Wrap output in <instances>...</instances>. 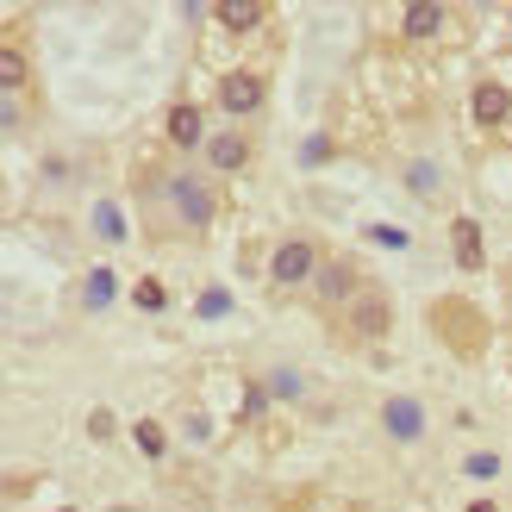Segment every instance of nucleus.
<instances>
[{
	"label": "nucleus",
	"instance_id": "f257e3e1",
	"mask_svg": "<svg viewBox=\"0 0 512 512\" xmlns=\"http://www.w3.org/2000/svg\"><path fill=\"white\" fill-rule=\"evenodd\" d=\"M157 194H163V207H169V225H175V232H188V238H200V232L219 219V188H213V175L169 169Z\"/></svg>",
	"mask_w": 512,
	"mask_h": 512
},
{
	"label": "nucleus",
	"instance_id": "f03ea898",
	"mask_svg": "<svg viewBox=\"0 0 512 512\" xmlns=\"http://www.w3.org/2000/svg\"><path fill=\"white\" fill-rule=\"evenodd\" d=\"M325 269V244L306 238V232H288L275 250H269V294H313V281Z\"/></svg>",
	"mask_w": 512,
	"mask_h": 512
},
{
	"label": "nucleus",
	"instance_id": "7ed1b4c3",
	"mask_svg": "<svg viewBox=\"0 0 512 512\" xmlns=\"http://www.w3.org/2000/svg\"><path fill=\"white\" fill-rule=\"evenodd\" d=\"M431 331L463 356V363H475L481 350H488V319H481V306H469L463 294H444V300H431Z\"/></svg>",
	"mask_w": 512,
	"mask_h": 512
},
{
	"label": "nucleus",
	"instance_id": "20e7f679",
	"mask_svg": "<svg viewBox=\"0 0 512 512\" xmlns=\"http://www.w3.org/2000/svg\"><path fill=\"white\" fill-rule=\"evenodd\" d=\"M338 331H344L356 350H375V344L394 331V294L381 288V281H363V288H356V300L338 313Z\"/></svg>",
	"mask_w": 512,
	"mask_h": 512
},
{
	"label": "nucleus",
	"instance_id": "39448f33",
	"mask_svg": "<svg viewBox=\"0 0 512 512\" xmlns=\"http://www.w3.org/2000/svg\"><path fill=\"white\" fill-rule=\"evenodd\" d=\"M363 269H356V256H325V269H319V281H313V306L325 319H338L344 306L356 300V288H363Z\"/></svg>",
	"mask_w": 512,
	"mask_h": 512
},
{
	"label": "nucleus",
	"instance_id": "423d86ee",
	"mask_svg": "<svg viewBox=\"0 0 512 512\" xmlns=\"http://www.w3.org/2000/svg\"><path fill=\"white\" fill-rule=\"evenodd\" d=\"M213 100H219V113H225V119H250V113L269 100L263 69H225V75H219V88H213Z\"/></svg>",
	"mask_w": 512,
	"mask_h": 512
},
{
	"label": "nucleus",
	"instance_id": "0eeeda50",
	"mask_svg": "<svg viewBox=\"0 0 512 512\" xmlns=\"http://www.w3.org/2000/svg\"><path fill=\"white\" fill-rule=\"evenodd\" d=\"M450 32V7H438V0H413V7L400 13V38L413 44V50H425V44H438Z\"/></svg>",
	"mask_w": 512,
	"mask_h": 512
},
{
	"label": "nucleus",
	"instance_id": "6e6552de",
	"mask_svg": "<svg viewBox=\"0 0 512 512\" xmlns=\"http://www.w3.org/2000/svg\"><path fill=\"white\" fill-rule=\"evenodd\" d=\"M207 175H238L244 163H250V132H238V125H225V132H213L207 138Z\"/></svg>",
	"mask_w": 512,
	"mask_h": 512
},
{
	"label": "nucleus",
	"instance_id": "1a4fd4ad",
	"mask_svg": "<svg viewBox=\"0 0 512 512\" xmlns=\"http://www.w3.org/2000/svg\"><path fill=\"white\" fill-rule=\"evenodd\" d=\"M469 119L481 125V132H506V119H512V88H506V82H475Z\"/></svg>",
	"mask_w": 512,
	"mask_h": 512
},
{
	"label": "nucleus",
	"instance_id": "9d476101",
	"mask_svg": "<svg viewBox=\"0 0 512 512\" xmlns=\"http://www.w3.org/2000/svg\"><path fill=\"white\" fill-rule=\"evenodd\" d=\"M163 138L175 144V150H207V113H200L194 107V100H175V107H169V119H163Z\"/></svg>",
	"mask_w": 512,
	"mask_h": 512
},
{
	"label": "nucleus",
	"instance_id": "9b49d317",
	"mask_svg": "<svg viewBox=\"0 0 512 512\" xmlns=\"http://www.w3.org/2000/svg\"><path fill=\"white\" fill-rule=\"evenodd\" d=\"M213 25L232 32V38H244V32H256V25H269V7H263V0H219Z\"/></svg>",
	"mask_w": 512,
	"mask_h": 512
},
{
	"label": "nucleus",
	"instance_id": "f8f14e48",
	"mask_svg": "<svg viewBox=\"0 0 512 512\" xmlns=\"http://www.w3.org/2000/svg\"><path fill=\"white\" fill-rule=\"evenodd\" d=\"M450 250H456V269H481V256H488V244H481V225L475 219H450Z\"/></svg>",
	"mask_w": 512,
	"mask_h": 512
},
{
	"label": "nucleus",
	"instance_id": "ddd939ff",
	"mask_svg": "<svg viewBox=\"0 0 512 512\" xmlns=\"http://www.w3.org/2000/svg\"><path fill=\"white\" fill-rule=\"evenodd\" d=\"M381 425H388V438L413 444L425 431V413H419V400H388V406H381Z\"/></svg>",
	"mask_w": 512,
	"mask_h": 512
},
{
	"label": "nucleus",
	"instance_id": "4468645a",
	"mask_svg": "<svg viewBox=\"0 0 512 512\" xmlns=\"http://www.w3.org/2000/svg\"><path fill=\"white\" fill-rule=\"evenodd\" d=\"M113 288H119V281H113V269H88L82 306H88V313H107V306H113Z\"/></svg>",
	"mask_w": 512,
	"mask_h": 512
},
{
	"label": "nucleus",
	"instance_id": "2eb2a0df",
	"mask_svg": "<svg viewBox=\"0 0 512 512\" xmlns=\"http://www.w3.org/2000/svg\"><path fill=\"white\" fill-rule=\"evenodd\" d=\"M0 88H7V100L25 94V50H19V44L0 50Z\"/></svg>",
	"mask_w": 512,
	"mask_h": 512
},
{
	"label": "nucleus",
	"instance_id": "dca6fc26",
	"mask_svg": "<svg viewBox=\"0 0 512 512\" xmlns=\"http://www.w3.org/2000/svg\"><path fill=\"white\" fill-rule=\"evenodd\" d=\"M132 431H138V450H144V456H163V450H169V431H163L157 419H138Z\"/></svg>",
	"mask_w": 512,
	"mask_h": 512
},
{
	"label": "nucleus",
	"instance_id": "f3484780",
	"mask_svg": "<svg viewBox=\"0 0 512 512\" xmlns=\"http://www.w3.org/2000/svg\"><path fill=\"white\" fill-rule=\"evenodd\" d=\"M406 188H413L419 200H431V194H438V169H425V163H413V169H406Z\"/></svg>",
	"mask_w": 512,
	"mask_h": 512
},
{
	"label": "nucleus",
	"instance_id": "a211bd4d",
	"mask_svg": "<svg viewBox=\"0 0 512 512\" xmlns=\"http://www.w3.org/2000/svg\"><path fill=\"white\" fill-rule=\"evenodd\" d=\"M132 300L144 306V313H163V281H138V288H132Z\"/></svg>",
	"mask_w": 512,
	"mask_h": 512
},
{
	"label": "nucleus",
	"instance_id": "6ab92c4d",
	"mask_svg": "<svg viewBox=\"0 0 512 512\" xmlns=\"http://www.w3.org/2000/svg\"><path fill=\"white\" fill-rule=\"evenodd\" d=\"M269 394H275V400H294V394H300V375H294V369H275V375H269Z\"/></svg>",
	"mask_w": 512,
	"mask_h": 512
},
{
	"label": "nucleus",
	"instance_id": "aec40b11",
	"mask_svg": "<svg viewBox=\"0 0 512 512\" xmlns=\"http://www.w3.org/2000/svg\"><path fill=\"white\" fill-rule=\"evenodd\" d=\"M94 225H100V238H125V225H119V207H100V213H94Z\"/></svg>",
	"mask_w": 512,
	"mask_h": 512
},
{
	"label": "nucleus",
	"instance_id": "412c9836",
	"mask_svg": "<svg viewBox=\"0 0 512 512\" xmlns=\"http://www.w3.org/2000/svg\"><path fill=\"white\" fill-rule=\"evenodd\" d=\"M469 512H500V506H494V500H475V506H469Z\"/></svg>",
	"mask_w": 512,
	"mask_h": 512
},
{
	"label": "nucleus",
	"instance_id": "4be33fe9",
	"mask_svg": "<svg viewBox=\"0 0 512 512\" xmlns=\"http://www.w3.org/2000/svg\"><path fill=\"white\" fill-rule=\"evenodd\" d=\"M338 512H363V506H338Z\"/></svg>",
	"mask_w": 512,
	"mask_h": 512
},
{
	"label": "nucleus",
	"instance_id": "5701e85b",
	"mask_svg": "<svg viewBox=\"0 0 512 512\" xmlns=\"http://www.w3.org/2000/svg\"><path fill=\"white\" fill-rule=\"evenodd\" d=\"M506 25H512V13H506Z\"/></svg>",
	"mask_w": 512,
	"mask_h": 512
}]
</instances>
